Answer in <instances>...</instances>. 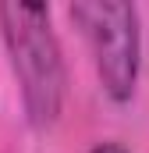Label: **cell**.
<instances>
[{
  "instance_id": "cell-1",
  "label": "cell",
  "mask_w": 149,
  "mask_h": 153,
  "mask_svg": "<svg viewBox=\"0 0 149 153\" xmlns=\"http://www.w3.org/2000/svg\"><path fill=\"white\" fill-rule=\"evenodd\" d=\"M0 29L29 125L50 128L60 117L68 93L64 53L50 22V7L32 0H7L0 4Z\"/></svg>"
},
{
  "instance_id": "cell-2",
  "label": "cell",
  "mask_w": 149,
  "mask_h": 153,
  "mask_svg": "<svg viewBox=\"0 0 149 153\" xmlns=\"http://www.w3.org/2000/svg\"><path fill=\"white\" fill-rule=\"evenodd\" d=\"M71 22L89 39L103 93L114 103H128L135 96L142 61L139 7L128 0H78L71 4Z\"/></svg>"
},
{
  "instance_id": "cell-3",
  "label": "cell",
  "mask_w": 149,
  "mask_h": 153,
  "mask_svg": "<svg viewBox=\"0 0 149 153\" xmlns=\"http://www.w3.org/2000/svg\"><path fill=\"white\" fill-rule=\"evenodd\" d=\"M89 153H128V150H124L121 143H96Z\"/></svg>"
}]
</instances>
